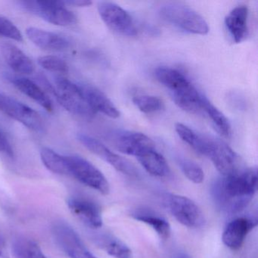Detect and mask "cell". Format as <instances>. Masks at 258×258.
Returning a JSON list of instances; mask_svg holds the SVG:
<instances>
[{"label":"cell","instance_id":"6da1fadb","mask_svg":"<svg viewBox=\"0 0 258 258\" xmlns=\"http://www.w3.org/2000/svg\"><path fill=\"white\" fill-rule=\"evenodd\" d=\"M256 188L257 170L250 168L217 179L211 187V196L218 209L234 214L247 208Z\"/></svg>","mask_w":258,"mask_h":258},{"label":"cell","instance_id":"7a4b0ae2","mask_svg":"<svg viewBox=\"0 0 258 258\" xmlns=\"http://www.w3.org/2000/svg\"><path fill=\"white\" fill-rule=\"evenodd\" d=\"M159 14L166 22L191 34L206 35L209 32L208 23L201 15L182 4L170 3L160 8Z\"/></svg>","mask_w":258,"mask_h":258},{"label":"cell","instance_id":"3957f363","mask_svg":"<svg viewBox=\"0 0 258 258\" xmlns=\"http://www.w3.org/2000/svg\"><path fill=\"white\" fill-rule=\"evenodd\" d=\"M23 10L46 22L58 26L68 27L75 25L78 18L66 8L62 2L52 1H22L19 2Z\"/></svg>","mask_w":258,"mask_h":258},{"label":"cell","instance_id":"277c9868","mask_svg":"<svg viewBox=\"0 0 258 258\" xmlns=\"http://www.w3.org/2000/svg\"><path fill=\"white\" fill-rule=\"evenodd\" d=\"M68 175L75 177L81 183L100 192L108 195L110 185L103 173L90 161L78 155L66 156Z\"/></svg>","mask_w":258,"mask_h":258},{"label":"cell","instance_id":"5b68a950","mask_svg":"<svg viewBox=\"0 0 258 258\" xmlns=\"http://www.w3.org/2000/svg\"><path fill=\"white\" fill-rule=\"evenodd\" d=\"M164 204L172 216L183 226L198 229L205 225L203 212L191 199L179 195L165 194Z\"/></svg>","mask_w":258,"mask_h":258},{"label":"cell","instance_id":"8992f818","mask_svg":"<svg viewBox=\"0 0 258 258\" xmlns=\"http://www.w3.org/2000/svg\"><path fill=\"white\" fill-rule=\"evenodd\" d=\"M55 84L57 99L66 110L86 118L94 115L79 85L64 78H55Z\"/></svg>","mask_w":258,"mask_h":258},{"label":"cell","instance_id":"52a82bcc","mask_svg":"<svg viewBox=\"0 0 258 258\" xmlns=\"http://www.w3.org/2000/svg\"><path fill=\"white\" fill-rule=\"evenodd\" d=\"M0 111L20 122L31 131L39 133L44 131V121L37 111L20 101L1 93Z\"/></svg>","mask_w":258,"mask_h":258},{"label":"cell","instance_id":"ba28073f","mask_svg":"<svg viewBox=\"0 0 258 258\" xmlns=\"http://www.w3.org/2000/svg\"><path fill=\"white\" fill-rule=\"evenodd\" d=\"M52 235L58 247L70 258H97L86 247L76 231L66 222H57Z\"/></svg>","mask_w":258,"mask_h":258},{"label":"cell","instance_id":"9c48e42d","mask_svg":"<svg viewBox=\"0 0 258 258\" xmlns=\"http://www.w3.org/2000/svg\"><path fill=\"white\" fill-rule=\"evenodd\" d=\"M98 12L104 23L114 32L127 37L137 35V29L131 15L114 3L101 2Z\"/></svg>","mask_w":258,"mask_h":258},{"label":"cell","instance_id":"30bf717a","mask_svg":"<svg viewBox=\"0 0 258 258\" xmlns=\"http://www.w3.org/2000/svg\"><path fill=\"white\" fill-rule=\"evenodd\" d=\"M206 156L223 176H232L240 172L238 155L221 140L208 137Z\"/></svg>","mask_w":258,"mask_h":258},{"label":"cell","instance_id":"8fae6325","mask_svg":"<svg viewBox=\"0 0 258 258\" xmlns=\"http://www.w3.org/2000/svg\"><path fill=\"white\" fill-rule=\"evenodd\" d=\"M78 140L92 153L95 154L105 162L108 163L117 171L130 176H138V171L132 163L130 162L126 158L111 152L99 140L84 134H78Z\"/></svg>","mask_w":258,"mask_h":258},{"label":"cell","instance_id":"7c38bea8","mask_svg":"<svg viewBox=\"0 0 258 258\" xmlns=\"http://www.w3.org/2000/svg\"><path fill=\"white\" fill-rule=\"evenodd\" d=\"M114 145L121 153L137 158L146 151L155 149V143L149 137L142 133L131 131L119 134L114 139Z\"/></svg>","mask_w":258,"mask_h":258},{"label":"cell","instance_id":"4fadbf2b","mask_svg":"<svg viewBox=\"0 0 258 258\" xmlns=\"http://www.w3.org/2000/svg\"><path fill=\"white\" fill-rule=\"evenodd\" d=\"M256 226V220L255 219L248 217L234 219L225 228L222 235V241L229 248L238 250L242 245L249 232Z\"/></svg>","mask_w":258,"mask_h":258},{"label":"cell","instance_id":"5bb4252c","mask_svg":"<svg viewBox=\"0 0 258 258\" xmlns=\"http://www.w3.org/2000/svg\"><path fill=\"white\" fill-rule=\"evenodd\" d=\"M68 206L74 215L92 229H99L102 226V213L94 202L82 198H71Z\"/></svg>","mask_w":258,"mask_h":258},{"label":"cell","instance_id":"9a60e30c","mask_svg":"<svg viewBox=\"0 0 258 258\" xmlns=\"http://www.w3.org/2000/svg\"><path fill=\"white\" fill-rule=\"evenodd\" d=\"M79 86L86 101L95 113L100 112L113 119L120 117V111L105 93L93 86Z\"/></svg>","mask_w":258,"mask_h":258},{"label":"cell","instance_id":"2e32d148","mask_svg":"<svg viewBox=\"0 0 258 258\" xmlns=\"http://www.w3.org/2000/svg\"><path fill=\"white\" fill-rule=\"evenodd\" d=\"M26 34L34 44L44 50L62 51L70 47L66 37L50 31L31 27L26 30Z\"/></svg>","mask_w":258,"mask_h":258},{"label":"cell","instance_id":"e0dca14e","mask_svg":"<svg viewBox=\"0 0 258 258\" xmlns=\"http://www.w3.org/2000/svg\"><path fill=\"white\" fill-rule=\"evenodd\" d=\"M7 79L17 88L21 93L28 96L48 111H53V104L47 94L41 87L28 78L10 75Z\"/></svg>","mask_w":258,"mask_h":258},{"label":"cell","instance_id":"ac0fdd59","mask_svg":"<svg viewBox=\"0 0 258 258\" xmlns=\"http://www.w3.org/2000/svg\"><path fill=\"white\" fill-rule=\"evenodd\" d=\"M248 9L246 6H238L225 19V25L235 43H241L248 35Z\"/></svg>","mask_w":258,"mask_h":258},{"label":"cell","instance_id":"d6986e66","mask_svg":"<svg viewBox=\"0 0 258 258\" xmlns=\"http://www.w3.org/2000/svg\"><path fill=\"white\" fill-rule=\"evenodd\" d=\"M0 51L5 61L14 72L22 75H31L35 71L32 60L19 47L11 43H4Z\"/></svg>","mask_w":258,"mask_h":258},{"label":"cell","instance_id":"ffe728a7","mask_svg":"<svg viewBox=\"0 0 258 258\" xmlns=\"http://www.w3.org/2000/svg\"><path fill=\"white\" fill-rule=\"evenodd\" d=\"M155 76L158 82L170 90L171 93L185 90L192 85L185 75L171 68H158L155 69Z\"/></svg>","mask_w":258,"mask_h":258},{"label":"cell","instance_id":"44dd1931","mask_svg":"<svg viewBox=\"0 0 258 258\" xmlns=\"http://www.w3.org/2000/svg\"><path fill=\"white\" fill-rule=\"evenodd\" d=\"M137 158L143 168L152 176L164 177L170 173V168L165 158L155 149L146 151Z\"/></svg>","mask_w":258,"mask_h":258},{"label":"cell","instance_id":"7402d4cb","mask_svg":"<svg viewBox=\"0 0 258 258\" xmlns=\"http://www.w3.org/2000/svg\"><path fill=\"white\" fill-rule=\"evenodd\" d=\"M173 101L179 108L191 114H197L202 111V100L204 96L191 85L182 91L172 93Z\"/></svg>","mask_w":258,"mask_h":258},{"label":"cell","instance_id":"603a6c76","mask_svg":"<svg viewBox=\"0 0 258 258\" xmlns=\"http://www.w3.org/2000/svg\"><path fill=\"white\" fill-rule=\"evenodd\" d=\"M132 217L138 221L149 225L162 239L166 240L170 237L171 233L170 223L161 216L150 211L138 210L133 213Z\"/></svg>","mask_w":258,"mask_h":258},{"label":"cell","instance_id":"cb8c5ba5","mask_svg":"<svg viewBox=\"0 0 258 258\" xmlns=\"http://www.w3.org/2000/svg\"><path fill=\"white\" fill-rule=\"evenodd\" d=\"M175 130L181 140L192 148L197 153L205 156L206 155L208 137L199 135L188 126L180 123H176Z\"/></svg>","mask_w":258,"mask_h":258},{"label":"cell","instance_id":"d4e9b609","mask_svg":"<svg viewBox=\"0 0 258 258\" xmlns=\"http://www.w3.org/2000/svg\"><path fill=\"white\" fill-rule=\"evenodd\" d=\"M202 109L206 112L208 117L212 120V123H214L217 132L224 138H230L232 135V128L229 120L205 96L202 100Z\"/></svg>","mask_w":258,"mask_h":258},{"label":"cell","instance_id":"484cf974","mask_svg":"<svg viewBox=\"0 0 258 258\" xmlns=\"http://www.w3.org/2000/svg\"><path fill=\"white\" fill-rule=\"evenodd\" d=\"M97 244L110 256L114 258H134L132 251L119 238L111 235H102L97 239Z\"/></svg>","mask_w":258,"mask_h":258},{"label":"cell","instance_id":"4316f807","mask_svg":"<svg viewBox=\"0 0 258 258\" xmlns=\"http://www.w3.org/2000/svg\"><path fill=\"white\" fill-rule=\"evenodd\" d=\"M40 158L45 167L57 174L68 175L66 156L59 155L49 148H43Z\"/></svg>","mask_w":258,"mask_h":258},{"label":"cell","instance_id":"83f0119b","mask_svg":"<svg viewBox=\"0 0 258 258\" xmlns=\"http://www.w3.org/2000/svg\"><path fill=\"white\" fill-rule=\"evenodd\" d=\"M13 249L16 258H46L40 246L30 238L15 240Z\"/></svg>","mask_w":258,"mask_h":258},{"label":"cell","instance_id":"f1b7e54d","mask_svg":"<svg viewBox=\"0 0 258 258\" xmlns=\"http://www.w3.org/2000/svg\"><path fill=\"white\" fill-rule=\"evenodd\" d=\"M134 105L146 114L158 112L164 108V103L160 98L154 96H136L133 99Z\"/></svg>","mask_w":258,"mask_h":258},{"label":"cell","instance_id":"f546056e","mask_svg":"<svg viewBox=\"0 0 258 258\" xmlns=\"http://www.w3.org/2000/svg\"><path fill=\"white\" fill-rule=\"evenodd\" d=\"M179 164L182 173L190 181L196 184L203 182L205 173L196 163L186 158H179Z\"/></svg>","mask_w":258,"mask_h":258},{"label":"cell","instance_id":"4dcf8cb0","mask_svg":"<svg viewBox=\"0 0 258 258\" xmlns=\"http://www.w3.org/2000/svg\"><path fill=\"white\" fill-rule=\"evenodd\" d=\"M38 64L45 70L58 73H66L69 66L64 59L55 55H46L38 58Z\"/></svg>","mask_w":258,"mask_h":258},{"label":"cell","instance_id":"1f68e13d","mask_svg":"<svg viewBox=\"0 0 258 258\" xmlns=\"http://www.w3.org/2000/svg\"><path fill=\"white\" fill-rule=\"evenodd\" d=\"M0 37L18 42L23 41V35L20 30L11 21L2 16H0Z\"/></svg>","mask_w":258,"mask_h":258},{"label":"cell","instance_id":"d6a6232c","mask_svg":"<svg viewBox=\"0 0 258 258\" xmlns=\"http://www.w3.org/2000/svg\"><path fill=\"white\" fill-rule=\"evenodd\" d=\"M0 152H4L10 157L13 156V148L1 129H0Z\"/></svg>","mask_w":258,"mask_h":258},{"label":"cell","instance_id":"836d02e7","mask_svg":"<svg viewBox=\"0 0 258 258\" xmlns=\"http://www.w3.org/2000/svg\"><path fill=\"white\" fill-rule=\"evenodd\" d=\"M64 6L70 5L72 7H90L92 4L90 1L87 0H75V1H66V2H62Z\"/></svg>","mask_w":258,"mask_h":258},{"label":"cell","instance_id":"e575fe53","mask_svg":"<svg viewBox=\"0 0 258 258\" xmlns=\"http://www.w3.org/2000/svg\"><path fill=\"white\" fill-rule=\"evenodd\" d=\"M0 258H10L7 245H6L5 240L1 232H0Z\"/></svg>","mask_w":258,"mask_h":258},{"label":"cell","instance_id":"d590c367","mask_svg":"<svg viewBox=\"0 0 258 258\" xmlns=\"http://www.w3.org/2000/svg\"><path fill=\"white\" fill-rule=\"evenodd\" d=\"M171 258H192L188 253H185L184 251H177L173 253Z\"/></svg>","mask_w":258,"mask_h":258}]
</instances>
